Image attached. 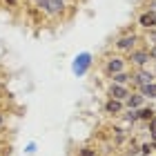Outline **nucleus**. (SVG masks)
I'll return each mask as SVG.
<instances>
[{"instance_id": "nucleus-1", "label": "nucleus", "mask_w": 156, "mask_h": 156, "mask_svg": "<svg viewBox=\"0 0 156 156\" xmlns=\"http://www.w3.org/2000/svg\"><path fill=\"white\" fill-rule=\"evenodd\" d=\"M91 62H94V60H91V54H89V51H80V54L72 60V72H74V76H78V78L85 76V74L89 72Z\"/></svg>"}, {"instance_id": "nucleus-2", "label": "nucleus", "mask_w": 156, "mask_h": 156, "mask_svg": "<svg viewBox=\"0 0 156 156\" xmlns=\"http://www.w3.org/2000/svg\"><path fill=\"white\" fill-rule=\"evenodd\" d=\"M154 78H156V76H154V72H150V69H145V67H138V72H136V74H132V83L140 89L143 85L154 83Z\"/></svg>"}, {"instance_id": "nucleus-3", "label": "nucleus", "mask_w": 156, "mask_h": 156, "mask_svg": "<svg viewBox=\"0 0 156 156\" xmlns=\"http://www.w3.org/2000/svg\"><path fill=\"white\" fill-rule=\"evenodd\" d=\"M136 40H138L136 34H123V36L116 40V49H118V51H127V54H129L132 49H136Z\"/></svg>"}, {"instance_id": "nucleus-4", "label": "nucleus", "mask_w": 156, "mask_h": 156, "mask_svg": "<svg viewBox=\"0 0 156 156\" xmlns=\"http://www.w3.org/2000/svg\"><path fill=\"white\" fill-rule=\"evenodd\" d=\"M129 62H134L136 67H145L150 62V51L147 49H132L129 51Z\"/></svg>"}, {"instance_id": "nucleus-5", "label": "nucleus", "mask_w": 156, "mask_h": 156, "mask_svg": "<svg viewBox=\"0 0 156 156\" xmlns=\"http://www.w3.org/2000/svg\"><path fill=\"white\" fill-rule=\"evenodd\" d=\"M129 94H132V91L127 89V85H116V83H112L109 89H107V96H109V98H116V101H125Z\"/></svg>"}, {"instance_id": "nucleus-6", "label": "nucleus", "mask_w": 156, "mask_h": 156, "mask_svg": "<svg viewBox=\"0 0 156 156\" xmlns=\"http://www.w3.org/2000/svg\"><path fill=\"white\" fill-rule=\"evenodd\" d=\"M105 72H107L109 76H114L118 72H125V60L118 58V56H112V58L105 62Z\"/></svg>"}, {"instance_id": "nucleus-7", "label": "nucleus", "mask_w": 156, "mask_h": 156, "mask_svg": "<svg viewBox=\"0 0 156 156\" xmlns=\"http://www.w3.org/2000/svg\"><path fill=\"white\" fill-rule=\"evenodd\" d=\"M105 112L109 116H120L125 112V101H116V98H107L105 103Z\"/></svg>"}, {"instance_id": "nucleus-8", "label": "nucleus", "mask_w": 156, "mask_h": 156, "mask_svg": "<svg viewBox=\"0 0 156 156\" xmlns=\"http://www.w3.org/2000/svg\"><path fill=\"white\" fill-rule=\"evenodd\" d=\"M138 25L143 27V29H154L156 27V11H150V9L143 11L138 16Z\"/></svg>"}, {"instance_id": "nucleus-9", "label": "nucleus", "mask_w": 156, "mask_h": 156, "mask_svg": "<svg viewBox=\"0 0 156 156\" xmlns=\"http://www.w3.org/2000/svg\"><path fill=\"white\" fill-rule=\"evenodd\" d=\"M145 105V96L140 94V91H136V94H129L125 98V107L127 109H138V107H143Z\"/></svg>"}, {"instance_id": "nucleus-10", "label": "nucleus", "mask_w": 156, "mask_h": 156, "mask_svg": "<svg viewBox=\"0 0 156 156\" xmlns=\"http://www.w3.org/2000/svg\"><path fill=\"white\" fill-rule=\"evenodd\" d=\"M138 120H145V123H150V120L156 116V109L152 107V105H143V107H138Z\"/></svg>"}, {"instance_id": "nucleus-11", "label": "nucleus", "mask_w": 156, "mask_h": 156, "mask_svg": "<svg viewBox=\"0 0 156 156\" xmlns=\"http://www.w3.org/2000/svg\"><path fill=\"white\" fill-rule=\"evenodd\" d=\"M138 91L145 96V101H147V98H150V101H156V80L150 83V85H143V87H140Z\"/></svg>"}, {"instance_id": "nucleus-12", "label": "nucleus", "mask_w": 156, "mask_h": 156, "mask_svg": "<svg viewBox=\"0 0 156 156\" xmlns=\"http://www.w3.org/2000/svg\"><path fill=\"white\" fill-rule=\"evenodd\" d=\"M112 78V83H116V85H127L132 80V76L127 74V72H118V74H114V76H109Z\"/></svg>"}, {"instance_id": "nucleus-13", "label": "nucleus", "mask_w": 156, "mask_h": 156, "mask_svg": "<svg viewBox=\"0 0 156 156\" xmlns=\"http://www.w3.org/2000/svg\"><path fill=\"white\" fill-rule=\"evenodd\" d=\"M123 118L127 120V123H136V120H138V112L136 109H127L123 114Z\"/></svg>"}, {"instance_id": "nucleus-14", "label": "nucleus", "mask_w": 156, "mask_h": 156, "mask_svg": "<svg viewBox=\"0 0 156 156\" xmlns=\"http://www.w3.org/2000/svg\"><path fill=\"white\" fill-rule=\"evenodd\" d=\"M152 152H154V143H152V140H150V143H143V145H140V154L152 156Z\"/></svg>"}, {"instance_id": "nucleus-15", "label": "nucleus", "mask_w": 156, "mask_h": 156, "mask_svg": "<svg viewBox=\"0 0 156 156\" xmlns=\"http://www.w3.org/2000/svg\"><path fill=\"white\" fill-rule=\"evenodd\" d=\"M78 156H98V152L91 150V147H83V150L78 152Z\"/></svg>"}, {"instance_id": "nucleus-16", "label": "nucleus", "mask_w": 156, "mask_h": 156, "mask_svg": "<svg viewBox=\"0 0 156 156\" xmlns=\"http://www.w3.org/2000/svg\"><path fill=\"white\" fill-rule=\"evenodd\" d=\"M147 40L156 45V27H154V29H147ZM154 45H152V47H154Z\"/></svg>"}, {"instance_id": "nucleus-17", "label": "nucleus", "mask_w": 156, "mask_h": 156, "mask_svg": "<svg viewBox=\"0 0 156 156\" xmlns=\"http://www.w3.org/2000/svg\"><path fill=\"white\" fill-rule=\"evenodd\" d=\"M36 150H38L36 143H27V147H25V152H27V154H36Z\"/></svg>"}, {"instance_id": "nucleus-18", "label": "nucleus", "mask_w": 156, "mask_h": 156, "mask_svg": "<svg viewBox=\"0 0 156 156\" xmlns=\"http://www.w3.org/2000/svg\"><path fill=\"white\" fill-rule=\"evenodd\" d=\"M147 127H150V132H154V129H156V116L150 120V123H147Z\"/></svg>"}, {"instance_id": "nucleus-19", "label": "nucleus", "mask_w": 156, "mask_h": 156, "mask_svg": "<svg viewBox=\"0 0 156 156\" xmlns=\"http://www.w3.org/2000/svg\"><path fill=\"white\" fill-rule=\"evenodd\" d=\"M150 11H156V0H150V7H147Z\"/></svg>"}, {"instance_id": "nucleus-20", "label": "nucleus", "mask_w": 156, "mask_h": 156, "mask_svg": "<svg viewBox=\"0 0 156 156\" xmlns=\"http://www.w3.org/2000/svg\"><path fill=\"white\" fill-rule=\"evenodd\" d=\"M5 2L9 5V7H16V5H18V0H5Z\"/></svg>"}, {"instance_id": "nucleus-21", "label": "nucleus", "mask_w": 156, "mask_h": 156, "mask_svg": "<svg viewBox=\"0 0 156 156\" xmlns=\"http://www.w3.org/2000/svg\"><path fill=\"white\" fill-rule=\"evenodd\" d=\"M150 138H152V143H156V129H154V132H150Z\"/></svg>"}, {"instance_id": "nucleus-22", "label": "nucleus", "mask_w": 156, "mask_h": 156, "mask_svg": "<svg viewBox=\"0 0 156 156\" xmlns=\"http://www.w3.org/2000/svg\"><path fill=\"white\" fill-rule=\"evenodd\" d=\"M2 125H5V116H2V114H0V127H2Z\"/></svg>"}, {"instance_id": "nucleus-23", "label": "nucleus", "mask_w": 156, "mask_h": 156, "mask_svg": "<svg viewBox=\"0 0 156 156\" xmlns=\"http://www.w3.org/2000/svg\"><path fill=\"white\" fill-rule=\"evenodd\" d=\"M138 156H145V154H138Z\"/></svg>"}, {"instance_id": "nucleus-24", "label": "nucleus", "mask_w": 156, "mask_h": 156, "mask_svg": "<svg viewBox=\"0 0 156 156\" xmlns=\"http://www.w3.org/2000/svg\"><path fill=\"white\" fill-rule=\"evenodd\" d=\"M154 76H156V69H154Z\"/></svg>"}, {"instance_id": "nucleus-25", "label": "nucleus", "mask_w": 156, "mask_h": 156, "mask_svg": "<svg viewBox=\"0 0 156 156\" xmlns=\"http://www.w3.org/2000/svg\"><path fill=\"white\" fill-rule=\"evenodd\" d=\"M65 2H67V0H65Z\"/></svg>"}, {"instance_id": "nucleus-26", "label": "nucleus", "mask_w": 156, "mask_h": 156, "mask_svg": "<svg viewBox=\"0 0 156 156\" xmlns=\"http://www.w3.org/2000/svg\"><path fill=\"white\" fill-rule=\"evenodd\" d=\"M152 156H154V154H152Z\"/></svg>"}]
</instances>
